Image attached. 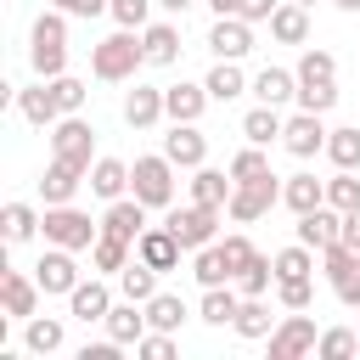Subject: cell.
<instances>
[{
    "label": "cell",
    "instance_id": "49",
    "mask_svg": "<svg viewBox=\"0 0 360 360\" xmlns=\"http://www.w3.org/2000/svg\"><path fill=\"white\" fill-rule=\"evenodd\" d=\"M51 90H56L62 112H84V101H90V84H84V79H73V73H56V79H51Z\"/></svg>",
    "mask_w": 360,
    "mask_h": 360
},
{
    "label": "cell",
    "instance_id": "42",
    "mask_svg": "<svg viewBox=\"0 0 360 360\" xmlns=\"http://www.w3.org/2000/svg\"><path fill=\"white\" fill-rule=\"evenodd\" d=\"M298 84H315V79H338V56L332 51H321V45H304V56H298Z\"/></svg>",
    "mask_w": 360,
    "mask_h": 360
},
{
    "label": "cell",
    "instance_id": "16",
    "mask_svg": "<svg viewBox=\"0 0 360 360\" xmlns=\"http://www.w3.org/2000/svg\"><path fill=\"white\" fill-rule=\"evenodd\" d=\"M101 231L107 236H124V242H135L141 231H146V202L129 191V197H112L107 202V214H101Z\"/></svg>",
    "mask_w": 360,
    "mask_h": 360
},
{
    "label": "cell",
    "instance_id": "25",
    "mask_svg": "<svg viewBox=\"0 0 360 360\" xmlns=\"http://www.w3.org/2000/svg\"><path fill=\"white\" fill-rule=\"evenodd\" d=\"M141 45H146V62L152 68H174L180 62V28L174 22H146L141 28Z\"/></svg>",
    "mask_w": 360,
    "mask_h": 360
},
{
    "label": "cell",
    "instance_id": "22",
    "mask_svg": "<svg viewBox=\"0 0 360 360\" xmlns=\"http://www.w3.org/2000/svg\"><path fill=\"white\" fill-rule=\"evenodd\" d=\"M107 309H112V287H107L101 276L79 281V287L68 292V315H73V321H107Z\"/></svg>",
    "mask_w": 360,
    "mask_h": 360
},
{
    "label": "cell",
    "instance_id": "21",
    "mask_svg": "<svg viewBox=\"0 0 360 360\" xmlns=\"http://www.w3.org/2000/svg\"><path fill=\"white\" fill-rule=\"evenodd\" d=\"M17 112H22L34 129H51V124L62 118V101H56V90H51V79H39V84L17 90Z\"/></svg>",
    "mask_w": 360,
    "mask_h": 360
},
{
    "label": "cell",
    "instance_id": "52",
    "mask_svg": "<svg viewBox=\"0 0 360 360\" xmlns=\"http://www.w3.org/2000/svg\"><path fill=\"white\" fill-rule=\"evenodd\" d=\"M135 354H141V360H174V332H158V326H152V332L135 343Z\"/></svg>",
    "mask_w": 360,
    "mask_h": 360
},
{
    "label": "cell",
    "instance_id": "4",
    "mask_svg": "<svg viewBox=\"0 0 360 360\" xmlns=\"http://www.w3.org/2000/svg\"><path fill=\"white\" fill-rule=\"evenodd\" d=\"M129 191L146 202V208H174V163L163 152H146L129 163Z\"/></svg>",
    "mask_w": 360,
    "mask_h": 360
},
{
    "label": "cell",
    "instance_id": "17",
    "mask_svg": "<svg viewBox=\"0 0 360 360\" xmlns=\"http://www.w3.org/2000/svg\"><path fill=\"white\" fill-rule=\"evenodd\" d=\"M338 236H343V214H338L332 202H321V208L298 214V242H304V248H315V253H321V248H332Z\"/></svg>",
    "mask_w": 360,
    "mask_h": 360
},
{
    "label": "cell",
    "instance_id": "45",
    "mask_svg": "<svg viewBox=\"0 0 360 360\" xmlns=\"http://www.w3.org/2000/svg\"><path fill=\"white\" fill-rule=\"evenodd\" d=\"M354 349H360V332H354V326H326V332H321V343H315V354H321V360H349Z\"/></svg>",
    "mask_w": 360,
    "mask_h": 360
},
{
    "label": "cell",
    "instance_id": "18",
    "mask_svg": "<svg viewBox=\"0 0 360 360\" xmlns=\"http://www.w3.org/2000/svg\"><path fill=\"white\" fill-rule=\"evenodd\" d=\"M39 292H45V287H39L34 276H22V270H6V276H0V304H6L11 321H28V315L39 309Z\"/></svg>",
    "mask_w": 360,
    "mask_h": 360
},
{
    "label": "cell",
    "instance_id": "10",
    "mask_svg": "<svg viewBox=\"0 0 360 360\" xmlns=\"http://www.w3.org/2000/svg\"><path fill=\"white\" fill-rule=\"evenodd\" d=\"M208 51H214V62H242V56L253 51V22H248V17H214Z\"/></svg>",
    "mask_w": 360,
    "mask_h": 360
},
{
    "label": "cell",
    "instance_id": "26",
    "mask_svg": "<svg viewBox=\"0 0 360 360\" xmlns=\"http://www.w3.org/2000/svg\"><path fill=\"white\" fill-rule=\"evenodd\" d=\"M90 191H96L101 202L129 197V163H124V158H96V163H90Z\"/></svg>",
    "mask_w": 360,
    "mask_h": 360
},
{
    "label": "cell",
    "instance_id": "30",
    "mask_svg": "<svg viewBox=\"0 0 360 360\" xmlns=\"http://www.w3.org/2000/svg\"><path fill=\"white\" fill-rule=\"evenodd\" d=\"M191 276H197V287H225V281H236V276H231V259H225L219 242H208V248L191 253Z\"/></svg>",
    "mask_w": 360,
    "mask_h": 360
},
{
    "label": "cell",
    "instance_id": "9",
    "mask_svg": "<svg viewBox=\"0 0 360 360\" xmlns=\"http://www.w3.org/2000/svg\"><path fill=\"white\" fill-rule=\"evenodd\" d=\"M34 281H39L45 292H62V298H68V292L84 281V276H79V259H73V248H56V242H51V248L39 253V264H34Z\"/></svg>",
    "mask_w": 360,
    "mask_h": 360
},
{
    "label": "cell",
    "instance_id": "50",
    "mask_svg": "<svg viewBox=\"0 0 360 360\" xmlns=\"http://www.w3.org/2000/svg\"><path fill=\"white\" fill-rule=\"evenodd\" d=\"M152 6L158 0H112V22L118 28H146L152 22Z\"/></svg>",
    "mask_w": 360,
    "mask_h": 360
},
{
    "label": "cell",
    "instance_id": "53",
    "mask_svg": "<svg viewBox=\"0 0 360 360\" xmlns=\"http://www.w3.org/2000/svg\"><path fill=\"white\" fill-rule=\"evenodd\" d=\"M56 11H68V17H101V11H112V0H51Z\"/></svg>",
    "mask_w": 360,
    "mask_h": 360
},
{
    "label": "cell",
    "instance_id": "3",
    "mask_svg": "<svg viewBox=\"0 0 360 360\" xmlns=\"http://www.w3.org/2000/svg\"><path fill=\"white\" fill-rule=\"evenodd\" d=\"M39 231H45V242H56V248L90 253V242L101 236V219H90V214H84V208H73V202H51Z\"/></svg>",
    "mask_w": 360,
    "mask_h": 360
},
{
    "label": "cell",
    "instance_id": "27",
    "mask_svg": "<svg viewBox=\"0 0 360 360\" xmlns=\"http://www.w3.org/2000/svg\"><path fill=\"white\" fill-rule=\"evenodd\" d=\"M270 39H281V45H304V39H309V6L281 0L276 17H270Z\"/></svg>",
    "mask_w": 360,
    "mask_h": 360
},
{
    "label": "cell",
    "instance_id": "31",
    "mask_svg": "<svg viewBox=\"0 0 360 360\" xmlns=\"http://www.w3.org/2000/svg\"><path fill=\"white\" fill-rule=\"evenodd\" d=\"M281 129H287L281 107H264V101H259V107H253V112L242 118V135H248L253 146H276V141H281Z\"/></svg>",
    "mask_w": 360,
    "mask_h": 360
},
{
    "label": "cell",
    "instance_id": "11",
    "mask_svg": "<svg viewBox=\"0 0 360 360\" xmlns=\"http://www.w3.org/2000/svg\"><path fill=\"white\" fill-rule=\"evenodd\" d=\"M326 135H332V129L321 124V112H304V107H298V112L287 118V129H281V146H287L292 158H315V152H326Z\"/></svg>",
    "mask_w": 360,
    "mask_h": 360
},
{
    "label": "cell",
    "instance_id": "32",
    "mask_svg": "<svg viewBox=\"0 0 360 360\" xmlns=\"http://www.w3.org/2000/svg\"><path fill=\"white\" fill-rule=\"evenodd\" d=\"M129 253H135V242H124V236H96L90 242V264H96V276H118L124 264H129Z\"/></svg>",
    "mask_w": 360,
    "mask_h": 360
},
{
    "label": "cell",
    "instance_id": "35",
    "mask_svg": "<svg viewBox=\"0 0 360 360\" xmlns=\"http://www.w3.org/2000/svg\"><path fill=\"white\" fill-rule=\"evenodd\" d=\"M202 84H208V96H214V101H236V96H242V90L253 84V79L242 73V62H214Z\"/></svg>",
    "mask_w": 360,
    "mask_h": 360
},
{
    "label": "cell",
    "instance_id": "8",
    "mask_svg": "<svg viewBox=\"0 0 360 360\" xmlns=\"http://www.w3.org/2000/svg\"><path fill=\"white\" fill-rule=\"evenodd\" d=\"M219 214L225 208H202V202H186V208H169V231L180 236V248L186 253H197V248H208V242H219Z\"/></svg>",
    "mask_w": 360,
    "mask_h": 360
},
{
    "label": "cell",
    "instance_id": "13",
    "mask_svg": "<svg viewBox=\"0 0 360 360\" xmlns=\"http://www.w3.org/2000/svg\"><path fill=\"white\" fill-rule=\"evenodd\" d=\"M180 236L169 231V225H146L141 236H135V259H146L152 270H180Z\"/></svg>",
    "mask_w": 360,
    "mask_h": 360
},
{
    "label": "cell",
    "instance_id": "54",
    "mask_svg": "<svg viewBox=\"0 0 360 360\" xmlns=\"http://www.w3.org/2000/svg\"><path fill=\"white\" fill-rule=\"evenodd\" d=\"M276 6H281V0H242V17L259 28V22H270V17H276Z\"/></svg>",
    "mask_w": 360,
    "mask_h": 360
},
{
    "label": "cell",
    "instance_id": "24",
    "mask_svg": "<svg viewBox=\"0 0 360 360\" xmlns=\"http://www.w3.org/2000/svg\"><path fill=\"white\" fill-rule=\"evenodd\" d=\"M231 191H236V180H231V169H191V202H202V208H225L231 202Z\"/></svg>",
    "mask_w": 360,
    "mask_h": 360
},
{
    "label": "cell",
    "instance_id": "40",
    "mask_svg": "<svg viewBox=\"0 0 360 360\" xmlns=\"http://www.w3.org/2000/svg\"><path fill=\"white\" fill-rule=\"evenodd\" d=\"M270 281H276V259H270V253H253V264L236 276V292H242V298H264Z\"/></svg>",
    "mask_w": 360,
    "mask_h": 360
},
{
    "label": "cell",
    "instance_id": "28",
    "mask_svg": "<svg viewBox=\"0 0 360 360\" xmlns=\"http://www.w3.org/2000/svg\"><path fill=\"white\" fill-rule=\"evenodd\" d=\"M236 309H242V292L225 281V287H202V304H197V321H208V326H231L236 321Z\"/></svg>",
    "mask_w": 360,
    "mask_h": 360
},
{
    "label": "cell",
    "instance_id": "41",
    "mask_svg": "<svg viewBox=\"0 0 360 360\" xmlns=\"http://www.w3.org/2000/svg\"><path fill=\"white\" fill-rule=\"evenodd\" d=\"M354 270H360V253H354L349 242H332V248H321V276H326L332 287H338V281H349Z\"/></svg>",
    "mask_w": 360,
    "mask_h": 360
},
{
    "label": "cell",
    "instance_id": "51",
    "mask_svg": "<svg viewBox=\"0 0 360 360\" xmlns=\"http://www.w3.org/2000/svg\"><path fill=\"white\" fill-rule=\"evenodd\" d=\"M219 248H225V259H231V276H242V270L253 264V253H259V248H253V242H248L242 231H231V236H219Z\"/></svg>",
    "mask_w": 360,
    "mask_h": 360
},
{
    "label": "cell",
    "instance_id": "59",
    "mask_svg": "<svg viewBox=\"0 0 360 360\" xmlns=\"http://www.w3.org/2000/svg\"><path fill=\"white\" fill-rule=\"evenodd\" d=\"M332 6H338V11H349V17L360 11V0H332Z\"/></svg>",
    "mask_w": 360,
    "mask_h": 360
},
{
    "label": "cell",
    "instance_id": "1",
    "mask_svg": "<svg viewBox=\"0 0 360 360\" xmlns=\"http://www.w3.org/2000/svg\"><path fill=\"white\" fill-rule=\"evenodd\" d=\"M28 62H34L39 79L68 73V11L51 6V11L34 17V28H28Z\"/></svg>",
    "mask_w": 360,
    "mask_h": 360
},
{
    "label": "cell",
    "instance_id": "55",
    "mask_svg": "<svg viewBox=\"0 0 360 360\" xmlns=\"http://www.w3.org/2000/svg\"><path fill=\"white\" fill-rule=\"evenodd\" d=\"M332 292H338V304H343V309H360V270H354L349 281H338Z\"/></svg>",
    "mask_w": 360,
    "mask_h": 360
},
{
    "label": "cell",
    "instance_id": "39",
    "mask_svg": "<svg viewBox=\"0 0 360 360\" xmlns=\"http://www.w3.org/2000/svg\"><path fill=\"white\" fill-rule=\"evenodd\" d=\"M326 158L332 169H360V124H343L326 135Z\"/></svg>",
    "mask_w": 360,
    "mask_h": 360
},
{
    "label": "cell",
    "instance_id": "2",
    "mask_svg": "<svg viewBox=\"0 0 360 360\" xmlns=\"http://www.w3.org/2000/svg\"><path fill=\"white\" fill-rule=\"evenodd\" d=\"M146 62V45H141V28H118L107 34L101 45H90V73L107 79V84H124L135 79V68Z\"/></svg>",
    "mask_w": 360,
    "mask_h": 360
},
{
    "label": "cell",
    "instance_id": "33",
    "mask_svg": "<svg viewBox=\"0 0 360 360\" xmlns=\"http://www.w3.org/2000/svg\"><path fill=\"white\" fill-rule=\"evenodd\" d=\"M158 276H163V270H152L146 259H129V264L118 270V298H135V304H146V298L158 292Z\"/></svg>",
    "mask_w": 360,
    "mask_h": 360
},
{
    "label": "cell",
    "instance_id": "57",
    "mask_svg": "<svg viewBox=\"0 0 360 360\" xmlns=\"http://www.w3.org/2000/svg\"><path fill=\"white\" fill-rule=\"evenodd\" d=\"M214 17H242V0H208Z\"/></svg>",
    "mask_w": 360,
    "mask_h": 360
},
{
    "label": "cell",
    "instance_id": "38",
    "mask_svg": "<svg viewBox=\"0 0 360 360\" xmlns=\"http://www.w3.org/2000/svg\"><path fill=\"white\" fill-rule=\"evenodd\" d=\"M186 315H191V309H186V298H174V292H152V298H146V321H152L158 332H180Z\"/></svg>",
    "mask_w": 360,
    "mask_h": 360
},
{
    "label": "cell",
    "instance_id": "44",
    "mask_svg": "<svg viewBox=\"0 0 360 360\" xmlns=\"http://www.w3.org/2000/svg\"><path fill=\"white\" fill-rule=\"evenodd\" d=\"M276 259V281H287V276H315V248H304V242H292V248H281V253H270Z\"/></svg>",
    "mask_w": 360,
    "mask_h": 360
},
{
    "label": "cell",
    "instance_id": "36",
    "mask_svg": "<svg viewBox=\"0 0 360 360\" xmlns=\"http://www.w3.org/2000/svg\"><path fill=\"white\" fill-rule=\"evenodd\" d=\"M0 225H6V242H34V236H39V225H45V214H39L34 202H6Z\"/></svg>",
    "mask_w": 360,
    "mask_h": 360
},
{
    "label": "cell",
    "instance_id": "58",
    "mask_svg": "<svg viewBox=\"0 0 360 360\" xmlns=\"http://www.w3.org/2000/svg\"><path fill=\"white\" fill-rule=\"evenodd\" d=\"M158 6H163V11H174V17H186V11L197 6V0H158Z\"/></svg>",
    "mask_w": 360,
    "mask_h": 360
},
{
    "label": "cell",
    "instance_id": "15",
    "mask_svg": "<svg viewBox=\"0 0 360 360\" xmlns=\"http://www.w3.org/2000/svg\"><path fill=\"white\" fill-rule=\"evenodd\" d=\"M84 180H90V174H84L79 163L51 158V163H45V174H39V197H45V208H51V202H73V191H79Z\"/></svg>",
    "mask_w": 360,
    "mask_h": 360
},
{
    "label": "cell",
    "instance_id": "7",
    "mask_svg": "<svg viewBox=\"0 0 360 360\" xmlns=\"http://www.w3.org/2000/svg\"><path fill=\"white\" fill-rule=\"evenodd\" d=\"M276 202H281V180H276V174H259V180H236L225 214H231L236 225H253V219H264Z\"/></svg>",
    "mask_w": 360,
    "mask_h": 360
},
{
    "label": "cell",
    "instance_id": "14",
    "mask_svg": "<svg viewBox=\"0 0 360 360\" xmlns=\"http://www.w3.org/2000/svg\"><path fill=\"white\" fill-rule=\"evenodd\" d=\"M208 84H163V112H169V124H197L202 112H208Z\"/></svg>",
    "mask_w": 360,
    "mask_h": 360
},
{
    "label": "cell",
    "instance_id": "43",
    "mask_svg": "<svg viewBox=\"0 0 360 360\" xmlns=\"http://www.w3.org/2000/svg\"><path fill=\"white\" fill-rule=\"evenodd\" d=\"M326 202H332L338 214H354V208H360V174H354V169H338V174L326 180Z\"/></svg>",
    "mask_w": 360,
    "mask_h": 360
},
{
    "label": "cell",
    "instance_id": "19",
    "mask_svg": "<svg viewBox=\"0 0 360 360\" xmlns=\"http://www.w3.org/2000/svg\"><path fill=\"white\" fill-rule=\"evenodd\" d=\"M101 326H107V338H118L124 349H129V343H141V338L152 332V321H146V304H135V298H118V304L107 309V321H101Z\"/></svg>",
    "mask_w": 360,
    "mask_h": 360
},
{
    "label": "cell",
    "instance_id": "5",
    "mask_svg": "<svg viewBox=\"0 0 360 360\" xmlns=\"http://www.w3.org/2000/svg\"><path fill=\"white\" fill-rule=\"evenodd\" d=\"M51 158H68V163H79L90 174V163H96V129H90L84 112H62L51 124Z\"/></svg>",
    "mask_w": 360,
    "mask_h": 360
},
{
    "label": "cell",
    "instance_id": "23",
    "mask_svg": "<svg viewBox=\"0 0 360 360\" xmlns=\"http://www.w3.org/2000/svg\"><path fill=\"white\" fill-rule=\"evenodd\" d=\"M158 118H169L158 84H135V90H124V124H129V129H152Z\"/></svg>",
    "mask_w": 360,
    "mask_h": 360
},
{
    "label": "cell",
    "instance_id": "34",
    "mask_svg": "<svg viewBox=\"0 0 360 360\" xmlns=\"http://www.w3.org/2000/svg\"><path fill=\"white\" fill-rule=\"evenodd\" d=\"M22 349L28 354H56L62 349V321L56 315H28L22 321Z\"/></svg>",
    "mask_w": 360,
    "mask_h": 360
},
{
    "label": "cell",
    "instance_id": "48",
    "mask_svg": "<svg viewBox=\"0 0 360 360\" xmlns=\"http://www.w3.org/2000/svg\"><path fill=\"white\" fill-rule=\"evenodd\" d=\"M276 298H281V309H309V304H315V276H287V281H276Z\"/></svg>",
    "mask_w": 360,
    "mask_h": 360
},
{
    "label": "cell",
    "instance_id": "20",
    "mask_svg": "<svg viewBox=\"0 0 360 360\" xmlns=\"http://www.w3.org/2000/svg\"><path fill=\"white\" fill-rule=\"evenodd\" d=\"M248 90H253L264 107H287V101H298V73L270 62V68H259V73H253V84H248Z\"/></svg>",
    "mask_w": 360,
    "mask_h": 360
},
{
    "label": "cell",
    "instance_id": "47",
    "mask_svg": "<svg viewBox=\"0 0 360 360\" xmlns=\"http://www.w3.org/2000/svg\"><path fill=\"white\" fill-rule=\"evenodd\" d=\"M225 169H231V180H259V174H270V158H264V146H253V141H248Z\"/></svg>",
    "mask_w": 360,
    "mask_h": 360
},
{
    "label": "cell",
    "instance_id": "56",
    "mask_svg": "<svg viewBox=\"0 0 360 360\" xmlns=\"http://www.w3.org/2000/svg\"><path fill=\"white\" fill-rule=\"evenodd\" d=\"M338 242H349V248L360 253V208H354V214H343V236H338Z\"/></svg>",
    "mask_w": 360,
    "mask_h": 360
},
{
    "label": "cell",
    "instance_id": "6",
    "mask_svg": "<svg viewBox=\"0 0 360 360\" xmlns=\"http://www.w3.org/2000/svg\"><path fill=\"white\" fill-rule=\"evenodd\" d=\"M264 343H270V360H304V354H315V343H321L315 315L309 309H287Z\"/></svg>",
    "mask_w": 360,
    "mask_h": 360
},
{
    "label": "cell",
    "instance_id": "60",
    "mask_svg": "<svg viewBox=\"0 0 360 360\" xmlns=\"http://www.w3.org/2000/svg\"><path fill=\"white\" fill-rule=\"evenodd\" d=\"M298 6H315V0H298Z\"/></svg>",
    "mask_w": 360,
    "mask_h": 360
},
{
    "label": "cell",
    "instance_id": "12",
    "mask_svg": "<svg viewBox=\"0 0 360 360\" xmlns=\"http://www.w3.org/2000/svg\"><path fill=\"white\" fill-rule=\"evenodd\" d=\"M163 158H169L174 169H202V163H208V135H202L197 124H174V129L163 135Z\"/></svg>",
    "mask_w": 360,
    "mask_h": 360
},
{
    "label": "cell",
    "instance_id": "29",
    "mask_svg": "<svg viewBox=\"0 0 360 360\" xmlns=\"http://www.w3.org/2000/svg\"><path fill=\"white\" fill-rule=\"evenodd\" d=\"M281 202H287L292 214H309V208L326 202V180H315V174H287V180H281Z\"/></svg>",
    "mask_w": 360,
    "mask_h": 360
},
{
    "label": "cell",
    "instance_id": "46",
    "mask_svg": "<svg viewBox=\"0 0 360 360\" xmlns=\"http://www.w3.org/2000/svg\"><path fill=\"white\" fill-rule=\"evenodd\" d=\"M298 107H304V112H332V107H338V79L298 84Z\"/></svg>",
    "mask_w": 360,
    "mask_h": 360
},
{
    "label": "cell",
    "instance_id": "37",
    "mask_svg": "<svg viewBox=\"0 0 360 360\" xmlns=\"http://www.w3.org/2000/svg\"><path fill=\"white\" fill-rule=\"evenodd\" d=\"M231 326H236V338H248V343H253V338H270V332H276V315H270V304H264V298H242V309H236V321H231Z\"/></svg>",
    "mask_w": 360,
    "mask_h": 360
}]
</instances>
